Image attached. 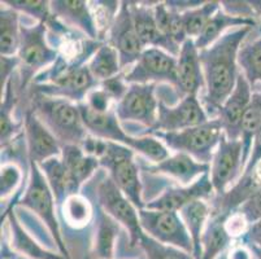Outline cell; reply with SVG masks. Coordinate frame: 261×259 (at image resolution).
<instances>
[{
  "instance_id": "obj_18",
  "label": "cell",
  "mask_w": 261,
  "mask_h": 259,
  "mask_svg": "<svg viewBox=\"0 0 261 259\" xmlns=\"http://www.w3.org/2000/svg\"><path fill=\"white\" fill-rule=\"evenodd\" d=\"M203 89H205V82L199 49L194 40L187 39L177 57V87L174 91L178 97L184 99L189 95H198Z\"/></svg>"
},
{
  "instance_id": "obj_37",
  "label": "cell",
  "mask_w": 261,
  "mask_h": 259,
  "mask_svg": "<svg viewBox=\"0 0 261 259\" xmlns=\"http://www.w3.org/2000/svg\"><path fill=\"white\" fill-rule=\"evenodd\" d=\"M129 148L133 149L134 153L141 154L152 163H160L170 156V151L164 146V142L152 135L132 136Z\"/></svg>"
},
{
  "instance_id": "obj_39",
  "label": "cell",
  "mask_w": 261,
  "mask_h": 259,
  "mask_svg": "<svg viewBox=\"0 0 261 259\" xmlns=\"http://www.w3.org/2000/svg\"><path fill=\"white\" fill-rule=\"evenodd\" d=\"M138 248L143 251L146 259H194L192 254L175 246L161 244L146 234L139 240Z\"/></svg>"
},
{
  "instance_id": "obj_19",
  "label": "cell",
  "mask_w": 261,
  "mask_h": 259,
  "mask_svg": "<svg viewBox=\"0 0 261 259\" xmlns=\"http://www.w3.org/2000/svg\"><path fill=\"white\" fill-rule=\"evenodd\" d=\"M130 9H132L135 30H137V34H138L144 48H160L172 56L178 57L181 47L168 39L160 32L155 20L153 6H149V4L147 6V3L130 2Z\"/></svg>"
},
{
  "instance_id": "obj_43",
  "label": "cell",
  "mask_w": 261,
  "mask_h": 259,
  "mask_svg": "<svg viewBox=\"0 0 261 259\" xmlns=\"http://www.w3.org/2000/svg\"><path fill=\"white\" fill-rule=\"evenodd\" d=\"M99 85H100L101 89H103L109 96L112 97L113 101H115L116 104L126 95L127 90H129V84H127L126 80H125L123 74H118L113 78H109V79L101 82Z\"/></svg>"
},
{
  "instance_id": "obj_34",
  "label": "cell",
  "mask_w": 261,
  "mask_h": 259,
  "mask_svg": "<svg viewBox=\"0 0 261 259\" xmlns=\"http://www.w3.org/2000/svg\"><path fill=\"white\" fill-rule=\"evenodd\" d=\"M238 65L252 89L261 83V34L257 39L242 47L238 54Z\"/></svg>"
},
{
  "instance_id": "obj_26",
  "label": "cell",
  "mask_w": 261,
  "mask_h": 259,
  "mask_svg": "<svg viewBox=\"0 0 261 259\" xmlns=\"http://www.w3.org/2000/svg\"><path fill=\"white\" fill-rule=\"evenodd\" d=\"M255 18H241V17H234L230 16L226 12L222 11L221 8L218 9L215 14L212 16L210 21H208L207 26L204 27L203 33L196 38L195 46L199 51L208 48L217 42L220 38L224 34L229 32V28H237V27H243V26H256Z\"/></svg>"
},
{
  "instance_id": "obj_50",
  "label": "cell",
  "mask_w": 261,
  "mask_h": 259,
  "mask_svg": "<svg viewBox=\"0 0 261 259\" xmlns=\"http://www.w3.org/2000/svg\"><path fill=\"white\" fill-rule=\"evenodd\" d=\"M248 3H250L252 11L255 12L256 17L261 16V0H248Z\"/></svg>"
},
{
  "instance_id": "obj_29",
  "label": "cell",
  "mask_w": 261,
  "mask_h": 259,
  "mask_svg": "<svg viewBox=\"0 0 261 259\" xmlns=\"http://www.w3.org/2000/svg\"><path fill=\"white\" fill-rule=\"evenodd\" d=\"M39 168L43 172L47 183H48L49 188L54 193L55 199H56V205L63 208L64 203L69 198L70 196L74 194L70 182L69 174L66 171L65 165H64L61 157H54L44 162L39 163Z\"/></svg>"
},
{
  "instance_id": "obj_21",
  "label": "cell",
  "mask_w": 261,
  "mask_h": 259,
  "mask_svg": "<svg viewBox=\"0 0 261 259\" xmlns=\"http://www.w3.org/2000/svg\"><path fill=\"white\" fill-rule=\"evenodd\" d=\"M51 11L56 20L78 28L92 40H98L99 27L89 3L84 0H55Z\"/></svg>"
},
{
  "instance_id": "obj_4",
  "label": "cell",
  "mask_w": 261,
  "mask_h": 259,
  "mask_svg": "<svg viewBox=\"0 0 261 259\" xmlns=\"http://www.w3.org/2000/svg\"><path fill=\"white\" fill-rule=\"evenodd\" d=\"M222 134H224L222 125L220 120L216 117L203 125L181 130V131H153L147 135L158 137L164 142V146L170 151H174L175 153L189 154L198 162L211 165Z\"/></svg>"
},
{
  "instance_id": "obj_48",
  "label": "cell",
  "mask_w": 261,
  "mask_h": 259,
  "mask_svg": "<svg viewBox=\"0 0 261 259\" xmlns=\"http://www.w3.org/2000/svg\"><path fill=\"white\" fill-rule=\"evenodd\" d=\"M241 240L244 246H255V248L261 249V220L250 224Z\"/></svg>"
},
{
  "instance_id": "obj_53",
  "label": "cell",
  "mask_w": 261,
  "mask_h": 259,
  "mask_svg": "<svg viewBox=\"0 0 261 259\" xmlns=\"http://www.w3.org/2000/svg\"><path fill=\"white\" fill-rule=\"evenodd\" d=\"M135 259H146V258H144V255H143V256H139V258H135Z\"/></svg>"
},
{
  "instance_id": "obj_24",
  "label": "cell",
  "mask_w": 261,
  "mask_h": 259,
  "mask_svg": "<svg viewBox=\"0 0 261 259\" xmlns=\"http://www.w3.org/2000/svg\"><path fill=\"white\" fill-rule=\"evenodd\" d=\"M121 224L104 211L99 204L95 208V228L90 256L92 259H115L116 246L120 236Z\"/></svg>"
},
{
  "instance_id": "obj_54",
  "label": "cell",
  "mask_w": 261,
  "mask_h": 259,
  "mask_svg": "<svg viewBox=\"0 0 261 259\" xmlns=\"http://www.w3.org/2000/svg\"><path fill=\"white\" fill-rule=\"evenodd\" d=\"M2 259H8V258H6V256H2Z\"/></svg>"
},
{
  "instance_id": "obj_30",
  "label": "cell",
  "mask_w": 261,
  "mask_h": 259,
  "mask_svg": "<svg viewBox=\"0 0 261 259\" xmlns=\"http://www.w3.org/2000/svg\"><path fill=\"white\" fill-rule=\"evenodd\" d=\"M20 43V13L2 3V9H0V54L2 56H17Z\"/></svg>"
},
{
  "instance_id": "obj_6",
  "label": "cell",
  "mask_w": 261,
  "mask_h": 259,
  "mask_svg": "<svg viewBox=\"0 0 261 259\" xmlns=\"http://www.w3.org/2000/svg\"><path fill=\"white\" fill-rule=\"evenodd\" d=\"M100 167L108 171V177L113 180L127 198L138 210L146 208L142 198V182L139 168L134 160V151L118 142L106 141L99 156Z\"/></svg>"
},
{
  "instance_id": "obj_23",
  "label": "cell",
  "mask_w": 261,
  "mask_h": 259,
  "mask_svg": "<svg viewBox=\"0 0 261 259\" xmlns=\"http://www.w3.org/2000/svg\"><path fill=\"white\" fill-rule=\"evenodd\" d=\"M9 227V245L13 253L26 259H68L60 253H54L44 248L30 235L18 220L15 210L6 213Z\"/></svg>"
},
{
  "instance_id": "obj_31",
  "label": "cell",
  "mask_w": 261,
  "mask_h": 259,
  "mask_svg": "<svg viewBox=\"0 0 261 259\" xmlns=\"http://www.w3.org/2000/svg\"><path fill=\"white\" fill-rule=\"evenodd\" d=\"M86 65L92 77L99 83L121 74L122 70L118 52L112 46H109L108 43H103L99 47Z\"/></svg>"
},
{
  "instance_id": "obj_1",
  "label": "cell",
  "mask_w": 261,
  "mask_h": 259,
  "mask_svg": "<svg viewBox=\"0 0 261 259\" xmlns=\"http://www.w3.org/2000/svg\"><path fill=\"white\" fill-rule=\"evenodd\" d=\"M252 30V26L231 28L208 48L199 51L204 82L205 111L218 113L222 104L234 91L238 80V54L241 44Z\"/></svg>"
},
{
  "instance_id": "obj_45",
  "label": "cell",
  "mask_w": 261,
  "mask_h": 259,
  "mask_svg": "<svg viewBox=\"0 0 261 259\" xmlns=\"http://www.w3.org/2000/svg\"><path fill=\"white\" fill-rule=\"evenodd\" d=\"M250 227V223L247 222L246 218L242 215L239 211H234L230 215H227L226 220H225V228H226L227 234L232 237L243 236Z\"/></svg>"
},
{
  "instance_id": "obj_8",
  "label": "cell",
  "mask_w": 261,
  "mask_h": 259,
  "mask_svg": "<svg viewBox=\"0 0 261 259\" xmlns=\"http://www.w3.org/2000/svg\"><path fill=\"white\" fill-rule=\"evenodd\" d=\"M98 204L109 217H112L127 232L129 248H138L139 240L143 236V229L139 219V210L134 204L118 189L113 180L107 175L98 187Z\"/></svg>"
},
{
  "instance_id": "obj_42",
  "label": "cell",
  "mask_w": 261,
  "mask_h": 259,
  "mask_svg": "<svg viewBox=\"0 0 261 259\" xmlns=\"http://www.w3.org/2000/svg\"><path fill=\"white\" fill-rule=\"evenodd\" d=\"M237 211H239L250 224L261 220V191L248 197Z\"/></svg>"
},
{
  "instance_id": "obj_14",
  "label": "cell",
  "mask_w": 261,
  "mask_h": 259,
  "mask_svg": "<svg viewBox=\"0 0 261 259\" xmlns=\"http://www.w3.org/2000/svg\"><path fill=\"white\" fill-rule=\"evenodd\" d=\"M108 37V44L118 52L122 69L138 61L146 48L135 30L130 2H121L120 9L109 27Z\"/></svg>"
},
{
  "instance_id": "obj_25",
  "label": "cell",
  "mask_w": 261,
  "mask_h": 259,
  "mask_svg": "<svg viewBox=\"0 0 261 259\" xmlns=\"http://www.w3.org/2000/svg\"><path fill=\"white\" fill-rule=\"evenodd\" d=\"M61 160L69 174L74 194H80L81 187L94 175L100 167L99 158L87 154L78 146H64L61 151Z\"/></svg>"
},
{
  "instance_id": "obj_22",
  "label": "cell",
  "mask_w": 261,
  "mask_h": 259,
  "mask_svg": "<svg viewBox=\"0 0 261 259\" xmlns=\"http://www.w3.org/2000/svg\"><path fill=\"white\" fill-rule=\"evenodd\" d=\"M147 171L151 174L168 175L181 185H190L201 175L208 174L211 171V165L198 162L189 154L175 153L160 163L147 166Z\"/></svg>"
},
{
  "instance_id": "obj_33",
  "label": "cell",
  "mask_w": 261,
  "mask_h": 259,
  "mask_svg": "<svg viewBox=\"0 0 261 259\" xmlns=\"http://www.w3.org/2000/svg\"><path fill=\"white\" fill-rule=\"evenodd\" d=\"M261 128V91L253 92L250 105L243 116L241 126V140L243 142V165L250 157L252 141L256 132ZM244 171V170H243Z\"/></svg>"
},
{
  "instance_id": "obj_36",
  "label": "cell",
  "mask_w": 261,
  "mask_h": 259,
  "mask_svg": "<svg viewBox=\"0 0 261 259\" xmlns=\"http://www.w3.org/2000/svg\"><path fill=\"white\" fill-rule=\"evenodd\" d=\"M220 8H221L220 2H213L212 0V2H204L201 6L182 13L189 39L195 40L203 33L208 21L212 18L213 14Z\"/></svg>"
},
{
  "instance_id": "obj_13",
  "label": "cell",
  "mask_w": 261,
  "mask_h": 259,
  "mask_svg": "<svg viewBox=\"0 0 261 259\" xmlns=\"http://www.w3.org/2000/svg\"><path fill=\"white\" fill-rule=\"evenodd\" d=\"M211 165L210 177L215 193L222 196L227 192L229 185L242 177L243 165V142L241 139L230 140L222 134Z\"/></svg>"
},
{
  "instance_id": "obj_38",
  "label": "cell",
  "mask_w": 261,
  "mask_h": 259,
  "mask_svg": "<svg viewBox=\"0 0 261 259\" xmlns=\"http://www.w3.org/2000/svg\"><path fill=\"white\" fill-rule=\"evenodd\" d=\"M9 8L15 9L28 17L37 21V23H49L54 18L51 11V2L47 0H2Z\"/></svg>"
},
{
  "instance_id": "obj_5",
  "label": "cell",
  "mask_w": 261,
  "mask_h": 259,
  "mask_svg": "<svg viewBox=\"0 0 261 259\" xmlns=\"http://www.w3.org/2000/svg\"><path fill=\"white\" fill-rule=\"evenodd\" d=\"M17 206L28 209L34 215H37L43 222V224H46L52 241L56 244L59 253L63 254L65 258L70 259L69 250L64 242L60 224L56 218V211H55L56 199L43 172L35 162H29V180H28L25 193L21 197Z\"/></svg>"
},
{
  "instance_id": "obj_51",
  "label": "cell",
  "mask_w": 261,
  "mask_h": 259,
  "mask_svg": "<svg viewBox=\"0 0 261 259\" xmlns=\"http://www.w3.org/2000/svg\"><path fill=\"white\" fill-rule=\"evenodd\" d=\"M247 248H250V250L252 251L253 256H255L256 259H261V249L255 248V246H247Z\"/></svg>"
},
{
  "instance_id": "obj_3",
  "label": "cell",
  "mask_w": 261,
  "mask_h": 259,
  "mask_svg": "<svg viewBox=\"0 0 261 259\" xmlns=\"http://www.w3.org/2000/svg\"><path fill=\"white\" fill-rule=\"evenodd\" d=\"M40 77L47 78L35 82V94L65 99L74 104L84 103L87 95L100 84L92 77L87 65L80 63L65 64L61 68L55 64Z\"/></svg>"
},
{
  "instance_id": "obj_47",
  "label": "cell",
  "mask_w": 261,
  "mask_h": 259,
  "mask_svg": "<svg viewBox=\"0 0 261 259\" xmlns=\"http://www.w3.org/2000/svg\"><path fill=\"white\" fill-rule=\"evenodd\" d=\"M260 162H261V128L256 132L255 137H253L250 157H248V161H247L246 167H244V171L242 175H250L253 171V168H255Z\"/></svg>"
},
{
  "instance_id": "obj_20",
  "label": "cell",
  "mask_w": 261,
  "mask_h": 259,
  "mask_svg": "<svg viewBox=\"0 0 261 259\" xmlns=\"http://www.w3.org/2000/svg\"><path fill=\"white\" fill-rule=\"evenodd\" d=\"M78 108H80L85 127L90 135L106 140V141L118 142V144L129 147L132 135L123 131L115 108L104 113L94 111L85 103L78 104Z\"/></svg>"
},
{
  "instance_id": "obj_35",
  "label": "cell",
  "mask_w": 261,
  "mask_h": 259,
  "mask_svg": "<svg viewBox=\"0 0 261 259\" xmlns=\"http://www.w3.org/2000/svg\"><path fill=\"white\" fill-rule=\"evenodd\" d=\"M64 220L69 227L80 229L91 222L94 217V209L86 197L81 194H73L63 205Z\"/></svg>"
},
{
  "instance_id": "obj_27",
  "label": "cell",
  "mask_w": 261,
  "mask_h": 259,
  "mask_svg": "<svg viewBox=\"0 0 261 259\" xmlns=\"http://www.w3.org/2000/svg\"><path fill=\"white\" fill-rule=\"evenodd\" d=\"M226 218L224 214H212L201 237L200 259H218L226 250L231 241V236L225 228Z\"/></svg>"
},
{
  "instance_id": "obj_10",
  "label": "cell",
  "mask_w": 261,
  "mask_h": 259,
  "mask_svg": "<svg viewBox=\"0 0 261 259\" xmlns=\"http://www.w3.org/2000/svg\"><path fill=\"white\" fill-rule=\"evenodd\" d=\"M127 84H161L177 87V57L160 48H146L125 74Z\"/></svg>"
},
{
  "instance_id": "obj_44",
  "label": "cell",
  "mask_w": 261,
  "mask_h": 259,
  "mask_svg": "<svg viewBox=\"0 0 261 259\" xmlns=\"http://www.w3.org/2000/svg\"><path fill=\"white\" fill-rule=\"evenodd\" d=\"M221 4L222 11L226 12L230 16H234V17H241V18H255L256 20V14L255 12L251 8L248 0H239V2H236V0H222L220 2Z\"/></svg>"
},
{
  "instance_id": "obj_2",
  "label": "cell",
  "mask_w": 261,
  "mask_h": 259,
  "mask_svg": "<svg viewBox=\"0 0 261 259\" xmlns=\"http://www.w3.org/2000/svg\"><path fill=\"white\" fill-rule=\"evenodd\" d=\"M32 109L63 147H82L89 139L90 134L84 125L78 104L35 94Z\"/></svg>"
},
{
  "instance_id": "obj_40",
  "label": "cell",
  "mask_w": 261,
  "mask_h": 259,
  "mask_svg": "<svg viewBox=\"0 0 261 259\" xmlns=\"http://www.w3.org/2000/svg\"><path fill=\"white\" fill-rule=\"evenodd\" d=\"M22 180V171L13 163H4L2 165V175H0V197L2 199L7 198L9 194L17 189Z\"/></svg>"
},
{
  "instance_id": "obj_12",
  "label": "cell",
  "mask_w": 261,
  "mask_h": 259,
  "mask_svg": "<svg viewBox=\"0 0 261 259\" xmlns=\"http://www.w3.org/2000/svg\"><path fill=\"white\" fill-rule=\"evenodd\" d=\"M211 118L205 111V108L199 101L198 95H189L181 99L175 105H168L159 100L158 121L153 128L142 132L147 135L153 131L174 132L186 130L190 127L203 125Z\"/></svg>"
},
{
  "instance_id": "obj_28",
  "label": "cell",
  "mask_w": 261,
  "mask_h": 259,
  "mask_svg": "<svg viewBox=\"0 0 261 259\" xmlns=\"http://www.w3.org/2000/svg\"><path fill=\"white\" fill-rule=\"evenodd\" d=\"M210 214V206L204 199L194 201L179 210V215L191 236L192 245H194V251H192L194 259L201 258V237H203Z\"/></svg>"
},
{
  "instance_id": "obj_17",
  "label": "cell",
  "mask_w": 261,
  "mask_h": 259,
  "mask_svg": "<svg viewBox=\"0 0 261 259\" xmlns=\"http://www.w3.org/2000/svg\"><path fill=\"white\" fill-rule=\"evenodd\" d=\"M252 87L243 74H239L236 89L226 99L217 113L227 139H241V126L243 116L252 99Z\"/></svg>"
},
{
  "instance_id": "obj_32",
  "label": "cell",
  "mask_w": 261,
  "mask_h": 259,
  "mask_svg": "<svg viewBox=\"0 0 261 259\" xmlns=\"http://www.w3.org/2000/svg\"><path fill=\"white\" fill-rule=\"evenodd\" d=\"M17 96H16L15 80L13 77L8 80L4 90L2 91V106H0V128H2V147L11 142L12 137H15L23 126V122H16L13 120Z\"/></svg>"
},
{
  "instance_id": "obj_7",
  "label": "cell",
  "mask_w": 261,
  "mask_h": 259,
  "mask_svg": "<svg viewBox=\"0 0 261 259\" xmlns=\"http://www.w3.org/2000/svg\"><path fill=\"white\" fill-rule=\"evenodd\" d=\"M17 57L20 59V90H25L38 71L56 63L59 57L58 51L47 42L46 23L21 26V43Z\"/></svg>"
},
{
  "instance_id": "obj_52",
  "label": "cell",
  "mask_w": 261,
  "mask_h": 259,
  "mask_svg": "<svg viewBox=\"0 0 261 259\" xmlns=\"http://www.w3.org/2000/svg\"><path fill=\"white\" fill-rule=\"evenodd\" d=\"M218 259H226V255H224V254H222V255L220 256V258H218Z\"/></svg>"
},
{
  "instance_id": "obj_11",
  "label": "cell",
  "mask_w": 261,
  "mask_h": 259,
  "mask_svg": "<svg viewBox=\"0 0 261 259\" xmlns=\"http://www.w3.org/2000/svg\"><path fill=\"white\" fill-rule=\"evenodd\" d=\"M158 84H129L126 95L115 105L121 123L133 122L153 128L158 121L159 100L156 97Z\"/></svg>"
},
{
  "instance_id": "obj_15",
  "label": "cell",
  "mask_w": 261,
  "mask_h": 259,
  "mask_svg": "<svg viewBox=\"0 0 261 259\" xmlns=\"http://www.w3.org/2000/svg\"><path fill=\"white\" fill-rule=\"evenodd\" d=\"M23 132L29 162L39 165L49 158L61 156L63 146L46 127V125L38 118L33 109H28L25 111Z\"/></svg>"
},
{
  "instance_id": "obj_9",
  "label": "cell",
  "mask_w": 261,
  "mask_h": 259,
  "mask_svg": "<svg viewBox=\"0 0 261 259\" xmlns=\"http://www.w3.org/2000/svg\"><path fill=\"white\" fill-rule=\"evenodd\" d=\"M142 229L149 237L165 245L192 254L194 245L181 215L177 211H159L142 209L139 210Z\"/></svg>"
},
{
  "instance_id": "obj_41",
  "label": "cell",
  "mask_w": 261,
  "mask_h": 259,
  "mask_svg": "<svg viewBox=\"0 0 261 259\" xmlns=\"http://www.w3.org/2000/svg\"><path fill=\"white\" fill-rule=\"evenodd\" d=\"M90 109H92L94 111H99V113H104V111H108L111 109H113L115 106L112 105L113 99L101 89L100 85L96 87V89L92 90L89 95H87L86 100L84 101Z\"/></svg>"
},
{
  "instance_id": "obj_16",
  "label": "cell",
  "mask_w": 261,
  "mask_h": 259,
  "mask_svg": "<svg viewBox=\"0 0 261 259\" xmlns=\"http://www.w3.org/2000/svg\"><path fill=\"white\" fill-rule=\"evenodd\" d=\"M215 193L212 182H211L210 172L201 175L200 178L191 183L190 185H181L175 188H168L159 197L146 203V209L159 211H177L189 204L198 201V199L212 198Z\"/></svg>"
},
{
  "instance_id": "obj_49",
  "label": "cell",
  "mask_w": 261,
  "mask_h": 259,
  "mask_svg": "<svg viewBox=\"0 0 261 259\" xmlns=\"http://www.w3.org/2000/svg\"><path fill=\"white\" fill-rule=\"evenodd\" d=\"M226 259H253L252 251L244 245L234 246L226 254Z\"/></svg>"
},
{
  "instance_id": "obj_46",
  "label": "cell",
  "mask_w": 261,
  "mask_h": 259,
  "mask_svg": "<svg viewBox=\"0 0 261 259\" xmlns=\"http://www.w3.org/2000/svg\"><path fill=\"white\" fill-rule=\"evenodd\" d=\"M0 68V85L3 91L8 80L15 74L16 69L20 68V59L17 56H2Z\"/></svg>"
}]
</instances>
